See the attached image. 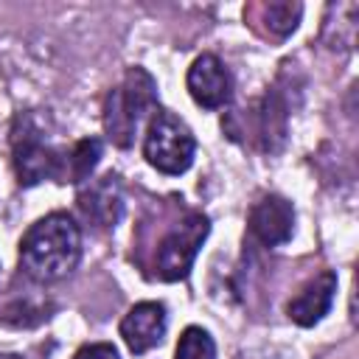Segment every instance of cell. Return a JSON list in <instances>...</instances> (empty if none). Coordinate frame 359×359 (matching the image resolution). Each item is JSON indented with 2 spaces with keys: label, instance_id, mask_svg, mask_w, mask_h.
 <instances>
[{
  "label": "cell",
  "instance_id": "obj_11",
  "mask_svg": "<svg viewBox=\"0 0 359 359\" xmlns=\"http://www.w3.org/2000/svg\"><path fill=\"white\" fill-rule=\"evenodd\" d=\"M300 17H303V6L292 0H272L244 8V20L255 28L261 25V34L272 39H286L300 25Z\"/></svg>",
  "mask_w": 359,
  "mask_h": 359
},
{
  "label": "cell",
  "instance_id": "obj_10",
  "mask_svg": "<svg viewBox=\"0 0 359 359\" xmlns=\"http://www.w3.org/2000/svg\"><path fill=\"white\" fill-rule=\"evenodd\" d=\"M334 294H337V275L331 269L314 275L289 303H286V314L292 323H297L300 328H311L317 325L328 311H331V303H334Z\"/></svg>",
  "mask_w": 359,
  "mask_h": 359
},
{
  "label": "cell",
  "instance_id": "obj_13",
  "mask_svg": "<svg viewBox=\"0 0 359 359\" xmlns=\"http://www.w3.org/2000/svg\"><path fill=\"white\" fill-rule=\"evenodd\" d=\"M101 140L98 137H81L79 143H73V149L62 157V182H84L90 180L93 168L101 160Z\"/></svg>",
  "mask_w": 359,
  "mask_h": 359
},
{
  "label": "cell",
  "instance_id": "obj_5",
  "mask_svg": "<svg viewBox=\"0 0 359 359\" xmlns=\"http://www.w3.org/2000/svg\"><path fill=\"white\" fill-rule=\"evenodd\" d=\"M208 233H210V219L202 210H188L157 244V255H154L157 278L168 283L188 278Z\"/></svg>",
  "mask_w": 359,
  "mask_h": 359
},
{
  "label": "cell",
  "instance_id": "obj_15",
  "mask_svg": "<svg viewBox=\"0 0 359 359\" xmlns=\"http://www.w3.org/2000/svg\"><path fill=\"white\" fill-rule=\"evenodd\" d=\"M73 359H121V356L112 342H87L73 353Z\"/></svg>",
  "mask_w": 359,
  "mask_h": 359
},
{
  "label": "cell",
  "instance_id": "obj_3",
  "mask_svg": "<svg viewBox=\"0 0 359 359\" xmlns=\"http://www.w3.org/2000/svg\"><path fill=\"white\" fill-rule=\"evenodd\" d=\"M143 157L160 174H185L196 157V137L180 115L157 107L143 132Z\"/></svg>",
  "mask_w": 359,
  "mask_h": 359
},
{
  "label": "cell",
  "instance_id": "obj_9",
  "mask_svg": "<svg viewBox=\"0 0 359 359\" xmlns=\"http://www.w3.org/2000/svg\"><path fill=\"white\" fill-rule=\"evenodd\" d=\"M79 210L98 230H112L123 213V188L115 174H104L79 194Z\"/></svg>",
  "mask_w": 359,
  "mask_h": 359
},
{
  "label": "cell",
  "instance_id": "obj_16",
  "mask_svg": "<svg viewBox=\"0 0 359 359\" xmlns=\"http://www.w3.org/2000/svg\"><path fill=\"white\" fill-rule=\"evenodd\" d=\"M0 359H22L20 353H0Z\"/></svg>",
  "mask_w": 359,
  "mask_h": 359
},
{
  "label": "cell",
  "instance_id": "obj_6",
  "mask_svg": "<svg viewBox=\"0 0 359 359\" xmlns=\"http://www.w3.org/2000/svg\"><path fill=\"white\" fill-rule=\"evenodd\" d=\"M185 87L202 109H222L233 98V76L227 65L216 53H199L188 73H185Z\"/></svg>",
  "mask_w": 359,
  "mask_h": 359
},
{
  "label": "cell",
  "instance_id": "obj_14",
  "mask_svg": "<svg viewBox=\"0 0 359 359\" xmlns=\"http://www.w3.org/2000/svg\"><path fill=\"white\" fill-rule=\"evenodd\" d=\"M174 359H216V342L202 325H188L174 348Z\"/></svg>",
  "mask_w": 359,
  "mask_h": 359
},
{
  "label": "cell",
  "instance_id": "obj_8",
  "mask_svg": "<svg viewBox=\"0 0 359 359\" xmlns=\"http://www.w3.org/2000/svg\"><path fill=\"white\" fill-rule=\"evenodd\" d=\"M165 328H168V314L160 300L135 303L118 325V331L132 353H146V351L157 348L165 337Z\"/></svg>",
  "mask_w": 359,
  "mask_h": 359
},
{
  "label": "cell",
  "instance_id": "obj_7",
  "mask_svg": "<svg viewBox=\"0 0 359 359\" xmlns=\"http://www.w3.org/2000/svg\"><path fill=\"white\" fill-rule=\"evenodd\" d=\"M247 224H250V233L264 247H280L294 233V208L280 194H264L250 208Z\"/></svg>",
  "mask_w": 359,
  "mask_h": 359
},
{
  "label": "cell",
  "instance_id": "obj_12",
  "mask_svg": "<svg viewBox=\"0 0 359 359\" xmlns=\"http://www.w3.org/2000/svg\"><path fill=\"white\" fill-rule=\"evenodd\" d=\"M356 3H331L323 20V39L331 50H351L356 42Z\"/></svg>",
  "mask_w": 359,
  "mask_h": 359
},
{
  "label": "cell",
  "instance_id": "obj_4",
  "mask_svg": "<svg viewBox=\"0 0 359 359\" xmlns=\"http://www.w3.org/2000/svg\"><path fill=\"white\" fill-rule=\"evenodd\" d=\"M11 165L25 188L42 180H62V154L45 140L42 126L28 112H20L11 126Z\"/></svg>",
  "mask_w": 359,
  "mask_h": 359
},
{
  "label": "cell",
  "instance_id": "obj_2",
  "mask_svg": "<svg viewBox=\"0 0 359 359\" xmlns=\"http://www.w3.org/2000/svg\"><path fill=\"white\" fill-rule=\"evenodd\" d=\"M157 109V81L154 76L135 65L123 73L121 84L107 93L104 101V132L118 149H129L146 118Z\"/></svg>",
  "mask_w": 359,
  "mask_h": 359
},
{
  "label": "cell",
  "instance_id": "obj_1",
  "mask_svg": "<svg viewBox=\"0 0 359 359\" xmlns=\"http://www.w3.org/2000/svg\"><path fill=\"white\" fill-rule=\"evenodd\" d=\"M20 269L36 283L67 278L81 258V230L65 210L36 219L20 238Z\"/></svg>",
  "mask_w": 359,
  "mask_h": 359
}]
</instances>
